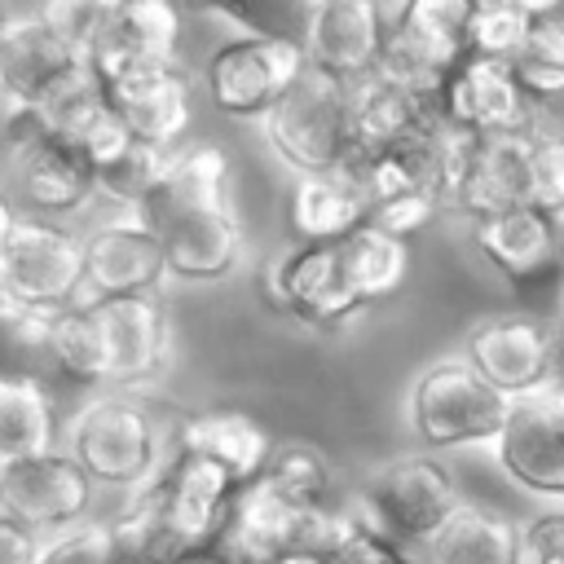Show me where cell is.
Returning a JSON list of instances; mask_svg holds the SVG:
<instances>
[{
	"label": "cell",
	"instance_id": "6da1fadb",
	"mask_svg": "<svg viewBox=\"0 0 564 564\" xmlns=\"http://www.w3.org/2000/svg\"><path fill=\"white\" fill-rule=\"evenodd\" d=\"M141 216L163 242L167 273L181 282H216L242 256V229L229 203V159L207 141L172 150L167 181Z\"/></svg>",
	"mask_w": 564,
	"mask_h": 564
},
{
	"label": "cell",
	"instance_id": "7a4b0ae2",
	"mask_svg": "<svg viewBox=\"0 0 564 564\" xmlns=\"http://www.w3.org/2000/svg\"><path fill=\"white\" fill-rule=\"evenodd\" d=\"M269 150L291 163L300 176H326L348 172L357 163V137H352V84L313 66L300 75V84L260 119Z\"/></svg>",
	"mask_w": 564,
	"mask_h": 564
},
{
	"label": "cell",
	"instance_id": "3957f363",
	"mask_svg": "<svg viewBox=\"0 0 564 564\" xmlns=\"http://www.w3.org/2000/svg\"><path fill=\"white\" fill-rule=\"evenodd\" d=\"M480 260L511 286L524 313L564 317V216L542 207H516L489 220H471Z\"/></svg>",
	"mask_w": 564,
	"mask_h": 564
},
{
	"label": "cell",
	"instance_id": "277c9868",
	"mask_svg": "<svg viewBox=\"0 0 564 564\" xmlns=\"http://www.w3.org/2000/svg\"><path fill=\"white\" fill-rule=\"evenodd\" d=\"M511 405L494 383L480 379V370L467 357L432 361L414 375L405 414L410 432L427 449H458V445H494L511 419Z\"/></svg>",
	"mask_w": 564,
	"mask_h": 564
},
{
	"label": "cell",
	"instance_id": "5b68a950",
	"mask_svg": "<svg viewBox=\"0 0 564 564\" xmlns=\"http://www.w3.org/2000/svg\"><path fill=\"white\" fill-rule=\"evenodd\" d=\"M84 282H88L84 242L40 216H18V207L4 203V225H0V291H4V300L22 304V308L57 313V308H70V300Z\"/></svg>",
	"mask_w": 564,
	"mask_h": 564
},
{
	"label": "cell",
	"instance_id": "8992f818",
	"mask_svg": "<svg viewBox=\"0 0 564 564\" xmlns=\"http://www.w3.org/2000/svg\"><path fill=\"white\" fill-rule=\"evenodd\" d=\"M463 357L507 401H529L564 383V317L555 322L524 308L485 317L467 330Z\"/></svg>",
	"mask_w": 564,
	"mask_h": 564
},
{
	"label": "cell",
	"instance_id": "52a82bcc",
	"mask_svg": "<svg viewBox=\"0 0 564 564\" xmlns=\"http://www.w3.org/2000/svg\"><path fill=\"white\" fill-rule=\"evenodd\" d=\"M379 533H388L397 546H432V538L445 529V520L463 507V494L445 463L432 454H405L388 467H379L357 502H352Z\"/></svg>",
	"mask_w": 564,
	"mask_h": 564
},
{
	"label": "cell",
	"instance_id": "ba28073f",
	"mask_svg": "<svg viewBox=\"0 0 564 564\" xmlns=\"http://www.w3.org/2000/svg\"><path fill=\"white\" fill-rule=\"evenodd\" d=\"M339 520H344V507H330L322 516L304 511L269 476H260L234 494V507L216 538V551L229 564H278L282 555H291L300 546L330 551Z\"/></svg>",
	"mask_w": 564,
	"mask_h": 564
},
{
	"label": "cell",
	"instance_id": "9c48e42d",
	"mask_svg": "<svg viewBox=\"0 0 564 564\" xmlns=\"http://www.w3.org/2000/svg\"><path fill=\"white\" fill-rule=\"evenodd\" d=\"M471 0H410L401 26L388 35L379 75L401 84L405 93L441 106L449 75L463 66Z\"/></svg>",
	"mask_w": 564,
	"mask_h": 564
},
{
	"label": "cell",
	"instance_id": "30bf717a",
	"mask_svg": "<svg viewBox=\"0 0 564 564\" xmlns=\"http://www.w3.org/2000/svg\"><path fill=\"white\" fill-rule=\"evenodd\" d=\"M308 70L304 40L234 35L207 57V93L220 115L264 119Z\"/></svg>",
	"mask_w": 564,
	"mask_h": 564
},
{
	"label": "cell",
	"instance_id": "8fae6325",
	"mask_svg": "<svg viewBox=\"0 0 564 564\" xmlns=\"http://www.w3.org/2000/svg\"><path fill=\"white\" fill-rule=\"evenodd\" d=\"M260 291L273 313H286L304 326H344L361 313L352 278L344 269L339 242H295L260 269Z\"/></svg>",
	"mask_w": 564,
	"mask_h": 564
},
{
	"label": "cell",
	"instance_id": "7c38bea8",
	"mask_svg": "<svg viewBox=\"0 0 564 564\" xmlns=\"http://www.w3.org/2000/svg\"><path fill=\"white\" fill-rule=\"evenodd\" d=\"M70 454L101 485H150L159 467V423L132 397H97L75 414Z\"/></svg>",
	"mask_w": 564,
	"mask_h": 564
},
{
	"label": "cell",
	"instance_id": "4fadbf2b",
	"mask_svg": "<svg viewBox=\"0 0 564 564\" xmlns=\"http://www.w3.org/2000/svg\"><path fill=\"white\" fill-rule=\"evenodd\" d=\"M172 62H181V13L167 0H101L88 66L106 88Z\"/></svg>",
	"mask_w": 564,
	"mask_h": 564
},
{
	"label": "cell",
	"instance_id": "5bb4252c",
	"mask_svg": "<svg viewBox=\"0 0 564 564\" xmlns=\"http://www.w3.org/2000/svg\"><path fill=\"white\" fill-rule=\"evenodd\" d=\"M436 110L471 137H538V101L516 79V66L498 57L467 53Z\"/></svg>",
	"mask_w": 564,
	"mask_h": 564
},
{
	"label": "cell",
	"instance_id": "9a60e30c",
	"mask_svg": "<svg viewBox=\"0 0 564 564\" xmlns=\"http://www.w3.org/2000/svg\"><path fill=\"white\" fill-rule=\"evenodd\" d=\"M93 485L84 463L57 449L0 463V511L26 529H66L88 516Z\"/></svg>",
	"mask_w": 564,
	"mask_h": 564
},
{
	"label": "cell",
	"instance_id": "2e32d148",
	"mask_svg": "<svg viewBox=\"0 0 564 564\" xmlns=\"http://www.w3.org/2000/svg\"><path fill=\"white\" fill-rule=\"evenodd\" d=\"M84 66H88V53L70 44L62 31H53L40 4L4 9L0 18V93L4 97H22L40 106L53 88H62Z\"/></svg>",
	"mask_w": 564,
	"mask_h": 564
},
{
	"label": "cell",
	"instance_id": "e0dca14e",
	"mask_svg": "<svg viewBox=\"0 0 564 564\" xmlns=\"http://www.w3.org/2000/svg\"><path fill=\"white\" fill-rule=\"evenodd\" d=\"M494 458L520 489L564 498V383L511 405Z\"/></svg>",
	"mask_w": 564,
	"mask_h": 564
},
{
	"label": "cell",
	"instance_id": "ac0fdd59",
	"mask_svg": "<svg viewBox=\"0 0 564 564\" xmlns=\"http://www.w3.org/2000/svg\"><path fill=\"white\" fill-rule=\"evenodd\" d=\"M388 26L379 0H313L304 18V53L313 66L357 84L379 70Z\"/></svg>",
	"mask_w": 564,
	"mask_h": 564
},
{
	"label": "cell",
	"instance_id": "d6986e66",
	"mask_svg": "<svg viewBox=\"0 0 564 564\" xmlns=\"http://www.w3.org/2000/svg\"><path fill=\"white\" fill-rule=\"evenodd\" d=\"M88 308L106 348V383H141L159 375L172 348V326L159 295L93 300Z\"/></svg>",
	"mask_w": 564,
	"mask_h": 564
},
{
	"label": "cell",
	"instance_id": "ffe728a7",
	"mask_svg": "<svg viewBox=\"0 0 564 564\" xmlns=\"http://www.w3.org/2000/svg\"><path fill=\"white\" fill-rule=\"evenodd\" d=\"M84 260H88V286L97 300L154 295L159 278L167 273L163 242L141 212L97 225L84 238Z\"/></svg>",
	"mask_w": 564,
	"mask_h": 564
},
{
	"label": "cell",
	"instance_id": "44dd1931",
	"mask_svg": "<svg viewBox=\"0 0 564 564\" xmlns=\"http://www.w3.org/2000/svg\"><path fill=\"white\" fill-rule=\"evenodd\" d=\"M159 494H163V507H167V520L172 529L189 542V551H207L216 546L225 520H229V507H234V494L242 489L225 467H216L212 458H198V454H172L167 467L154 476Z\"/></svg>",
	"mask_w": 564,
	"mask_h": 564
},
{
	"label": "cell",
	"instance_id": "7402d4cb",
	"mask_svg": "<svg viewBox=\"0 0 564 564\" xmlns=\"http://www.w3.org/2000/svg\"><path fill=\"white\" fill-rule=\"evenodd\" d=\"M106 93L137 141H150L159 150L185 145V132L194 123V79L185 75L181 62L137 70V75L110 84Z\"/></svg>",
	"mask_w": 564,
	"mask_h": 564
},
{
	"label": "cell",
	"instance_id": "603a6c76",
	"mask_svg": "<svg viewBox=\"0 0 564 564\" xmlns=\"http://www.w3.org/2000/svg\"><path fill=\"white\" fill-rule=\"evenodd\" d=\"M176 449L181 454H198L212 458L216 467H225L238 485H251L269 471L278 445L269 436V427L234 405H216V410H198L176 427Z\"/></svg>",
	"mask_w": 564,
	"mask_h": 564
},
{
	"label": "cell",
	"instance_id": "cb8c5ba5",
	"mask_svg": "<svg viewBox=\"0 0 564 564\" xmlns=\"http://www.w3.org/2000/svg\"><path fill=\"white\" fill-rule=\"evenodd\" d=\"M533 141L538 137H480L454 203L471 220L533 207Z\"/></svg>",
	"mask_w": 564,
	"mask_h": 564
},
{
	"label": "cell",
	"instance_id": "d4e9b609",
	"mask_svg": "<svg viewBox=\"0 0 564 564\" xmlns=\"http://www.w3.org/2000/svg\"><path fill=\"white\" fill-rule=\"evenodd\" d=\"M436 106L405 93L401 84H392L388 75H366L352 84V137H357V163L383 150H397L405 141H414L427 123H432ZM352 172V167H348Z\"/></svg>",
	"mask_w": 564,
	"mask_h": 564
},
{
	"label": "cell",
	"instance_id": "484cf974",
	"mask_svg": "<svg viewBox=\"0 0 564 564\" xmlns=\"http://www.w3.org/2000/svg\"><path fill=\"white\" fill-rule=\"evenodd\" d=\"M370 198L352 172L300 176L291 189V234L295 242H344L361 225H370Z\"/></svg>",
	"mask_w": 564,
	"mask_h": 564
},
{
	"label": "cell",
	"instance_id": "4316f807",
	"mask_svg": "<svg viewBox=\"0 0 564 564\" xmlns=\"http://www.w3.org/2000/svg\"><path fill=\"white\" fill-rule=\"evenodd\" d=\"M427 564H524V524L502 507L463 498L432 538Z\"/></svg>",
	"mask_w": 564,
	"mask_h": 564
},
{
	"label": "cell",
	"instance_id": "83f0119b",
	"mask_svg": "<svg viewBox=\"0 0 564 564\" xmlns=\"http://www.w3.org/2000/svg\"><path fill=\"white\" fill-rule=\"evenodd\" d=\"M57 405L35 370H4L0 379V463L53 454Z\"/></svg>",
	"mask_w": 564,
	"mask_h": 564
},
{
	"label": "cell",
	"instance_id": "f1b7e54d",
	"mask_svg": "<svg viewBox=\"0 0 564 564\" xmlns=\"http://www.w3.org/2000/svg\"><path fill=\"white\" fill-rule=\"evenodd\" d=\"M18 194L35 212H75L97 194V172L93 163L70 150L66 141H44L18 163Z\"/></svg>",
	"mask_w": 564,
	"mask_h": 564
},
{
	"label": "cell",
	"instance_id": "f546056e",
	"mask_svg": "<svg viewBox=\"0 0 564 564\" xmlns=\"http://www.w3.org/2000/svg\"><path fill=\"white\" fill-rule=\"evenodd\" d=\"M110 538H115V564H181L189 551V542L172 529L167 507L159 485H141L137 498L110 520Z\"/></svg>",
	"mask_w": 564,
	"mask_h": 564
},
{
	"label": "cell",
	"instance_id": "4dcf8cb0",
	"mask_svg": "<svg viewBox=\"0 0 564 564\" xmlns=\"http://www.w3.org/2000/svg\"><path fill=\"white\" fill-rule=\"evenodd\" d=\"M339 251H344V269L352 278V291H357L361 308L397 295L410 278V242L392 238L379 225H361L352 238L339 242Z\"/></svg>",
	"mask_w": 564,
	"mask_h": 564
},
{
	"label": "cell",
	"instance_id": "1f68e13d",
	"mask_svg": "<svg viewBox=\"0 0 564 564\" xmlns=\"http://www.w3.org/2000/svg\"><path fill=\"white\" fill-rule=\"evenodd\" d=\"M555 13V4H533V0H471V22H467V48L480 57L511 62L529 31Z\"/></svg>",
	"mask_w": 564,
	"mask_h": 564
},
{
	"label": "cell",
	"instance_id": "d6a6232c",
	"mask_svg": "<svg viewBox=\"0 0 564 564\" xmlns=\"http://www.w3.org/2000/svg\"><path fill=\"white\" fill-rule=\"evenodd\" d=\"M44 352L57 366L62 379H70L79 388L106 383V348H101L93 308H62V313H53Z\"/></svg>",
	"mask_w": 564,
	"mask_h": 564
},
{
	"label": "cell",
	"instance_id": "836d02e7",
	"mask_svg": "<svg viewBox=\"0 0 564 564\" xmlns=\"http://www.w3.org/2000/svg\"><path fill=\"white\" fill-rule=\"evenodd\" d=\"M167 163H172V150H159V145H150V141H132L115 163H106V167L97 172V194L145 212V203H150V198L163 189V181H167Z\"/></svg>",
	"mask_w": 564,
	"mask_h": 564
},
{
	"label": "cell",
	"instance_id": "e575fe53",
	"mask_svg": "<svg viewBox=\"0 0 564 564\" xmlns=\"http://www.w3.org/2000/svg\"><path fill=\"white\" fill-rule=\"evenodd\" d=\"M511 66H516V79L524 84V93L538 106L564 97V18L560 13H546L529 31V40L511 57Z\"/></svg>",
	"mask_w": 564,
	"mask_h": 564
},
{
	"label": "cell",
	"instance_id": "d590c367",
	"mask_svg": "<svg viewBox=\"0 0 564 564\" xmlns=\"http://www.w3.org/2000/svg\"><path fill=\"white\" fill-rule=\"evenodd\" d=\"M291 502H300L304 511H330V467L317 449L308 445H278L269 471H264Z\"/></svg>",
	"mask_w": 564,
	"mask_h": 564
},
{
	"label": "cell",
	"instance_id": "8d00e7d4",
	"mask_svg": "<svg viewBox=\"0 0 564 564\" xmlns=\"http://www.w3.org/2000/svg\"><path fill=\"white\" fill-rule=\"evenodd\" d=\"M40 564H115L110 520L75 524V529H66V533H57V538L40 551Z\"/></svg>",
	"mask_w": 564,
	"mask_h": 564
},
{
	"label": "cell",
	"instance_id": "74e56055",
	"mask_svg": "<svg viewBox=\"0 0 564 564\" xmlns=\"http://www.w3.org/2000/svg\"><path fill=\"white\" fill-rule=\"evenodd\" d=\"M533 207L564 216V137L538 132L533 141Z\"/></svg>",
	"mask_w": 564,
	"mask_h": 564
},
{
	"label": "cell",
	"instance_id": "f35d334b",
	"mask_svg": "<svg viewBox=\"0 0 564 564\" xmlns=\"http://www.w3.org/2000/svg\"><path fill=\"white\" fill-rule=\"evenodd\" d=\"M441 207H445V198L432 194V189H423V194H405V198H392V203L375 207L370 225H379V229H388L392 238H405V242H410L419 229H427V225L436 220Z\"/></svg>",
	"mask_w": 564,
	"mask_h": 564
},
{
	"label": "cell",
	"instance_id": "ab89813d",
	"mask_svg": "<svg viewBox=\"0 0 564 564\" xmlns=\"http://www.w3.org/2000/svg\"><path fill=\"white\" fill-rule=\"evenodd\" d=\"M44 141H53L48 119H44L31 101H22V97H4V145H9L13 163H22V159H26L31 150H40Z\"/></svg>",
	"mask_w": 564,
	"mask_h": 564
},
{
	"label": "cell",
	"instance_id": "60d3db41",
	"mask_svg": "<svg viewBox=\"0 0 564 564\" xmlns=\"http://www.w3.org/2000/svg\"><path fill=\"white\" fill-rule=\"evenodd\" d=\"M529 564H564V511H542L524 524Z\"/></svg>",
	"mask_w": 564,
	"mask_h": 564
},
{
	"label": "cell",
	"instance_id": "b9f144b4",
	"mask_svg": "<svg viewBox=\"0 0 564 564\" xmlns=\"http://www.w3.org/2000/svg\"><path fill=\"white\" fill-rule=\"evenodd\" d=\"M40 542H35V529L18 524V520H0V564H40Z\"/></svg>",
	"mask_w": 564,
	"mask_h": 564
},
{
	"label": "cell",
	"instance_id": "7bdbcfd3",
	"mask_svg": "<svg viewBox=\"0 0 564 564\" xmlns=\"http://www.w3.org/2000/svg\"><path fill=\"white\" fill-rule=\"evenodd\" d=\"M278 564H335V560H330V551H313V546H300V551L282 555Z\"/></svg>",
	"mask_w": 564,
	"mask_h": 564
},
{
	"label": "cell",
	"instance_id": "ee69618b",
	"mask_svg": "<svg viewBox=\"0 0 564 564\" xmlns=\"http://www.w3.org/2000/svg\"><path fill=\"white\" fill-rule=\"evenodd\" d=\"M181 564H229V560H225L216 546H207V551H194V555H185Z\"/></svg>",
	"mask_w": 564,
	"mask_h": 564
},
{
	"label": "cell",
	"instance_id": "f6af8a7d",
	"mask_svg": "<svg viewBox=\"0 0 564 564\" xmlns=\"http://www.w3.org/2000/svg\"><path fill=\"white\" fill-rule=\"evenodd\" d=\"M410 564H414V560H410Z\"/></svg>",
	"mask_w": 564,
	"mask_h": 564
}]
</instances>
